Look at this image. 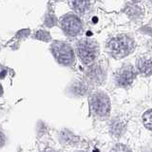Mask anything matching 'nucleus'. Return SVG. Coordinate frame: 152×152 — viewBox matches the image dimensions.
Wrapping results in <instances>:
<instances>
[{
	"mask_svg": "<svg viewBox=\"0 0 152 152\" xmlns=\"http://www.w3.org/2000/svg\"><path fill=\"white\" fill-rule=\"evenodd\" d=\"M108 51L113 57L117 59L124 58L128 55L134 49V43L129 37L126 36H118L109 41Z\"/></svg>",
	"mask_w": 152,
	"mask_h": 152,
	"instance_id": "obj_1",
	"label": "nucleus"
},
{
	"mask_svg": "<svg viewBox=\"0 0 152 152\" xmlns=\"http://www.w3.org/2000/svg\"><path fill=\"white\" fill-rule=\"evenodd\" d=\"M51 51L54 55L56 60L60 64L69 66L73 63L74 61V53L72 49L69 45L66 44L64 42H54L51 45Z\"/></svg>",
	"mask_w": 152,
	"mask_h": 152,
	"instance_id": "obj_2",
	"label": "nucleus"
},
{
	"mask_svg": "<svg viewBox=\"0 0 152 152\" xmlns=\"http://www.w3.org/2000/svg\"><path fill=\"white\" fill-rule=\"evenodd\" d=\"M89 104L92 111L99 116H106L110 109V102L107 95L102 92L94 93L89 98Z\"/></svg>",
	"mask_w": 152,
	"mask_h": 152,
	"instance_id": "obj_3",
	"label": "nucleus"
},
{
	"mask_svg": "<svg viewBox=\"0 0 152 152\" xmlns=\"http://www.w3.org/2000/svg\"><path fill=\"white\" fill-rule=\"evenodd\" d=\"M97 46L90 40H82L77 45V54L85 64L91 63L97 55Z\"/></svg>",
	"mask_w": 152,
	"mask_h": 152,
	"instance_id": "obj_4",
	"label": "nucleus"
},
{
	"mask_svg": "<svg viewBox=\"0 0 152 152\" xmlns=\"http://www.w3.org/2000/svg\"><path fill=\"white\" fill-rule=\"evenodd\" d=\"M61 27L68 35L75 36L82 30V23L76 15L66 14L61 19Z\"/></svg>",
	"mask_w": 152,
	"mask_h": 152,
	"instance_id": "obj_5",
	"label": "nucleus"
},
{
	"mask_svg": "<svg viewBox=\"0 0 152 152\" xmlns=\"http://www.w3.org/2000/svg\"><path fill=\"white\" fill-rule=\"evenodd\" d=\"M135 78V70L131 66H125L120 69L116 76L117 83L122 87L129 86Z\"/></svg>",
	"mask_w": 152,
	"mask_h": 152,
	"instance_id": "obj_6",
	"label": "nucleus"
},
{
	"mask_svg": "<svg viewBox=\"0 0 152 152\" xmlns=\"http://www.w3.org/2000/svg\"><path fill=\"white\" fill-rule=\"evenodd\" d=\"M137 68L142 75L148 76L152 74V60L145 57L140 58L137 62Z\"/></svg>",
	"mask_w": 152,
	"mask_h": 152,
	"instance_id": "obj_7",
	"label": "nucleus"
},
{
	"mask_svg": "<svg viewBox=\"0 0 152 152\" xmlns=\"http://www.w3.org/2000/svg\"><path fill=\"white\" fill-rule=\"evenodd\" d=\"M126 129V123L122 119L117 118L113 120L110 124V132L113 136L117 138L120 137Z\"/></svg>",
	"mask_w": 152,
	"mask_h": 152,
	"instance_id": "obj_8",
	"label": "nucleus"
},
{
	"mask_svg": "<svg viewBox=\"0 0 152 152\" xmlns=\"http://www.w3.org/2000/svg\"><path fill=\"white\" fill-rule=\"evenodd\" d=\"M69 5L76 12L84 13L87 10H88L90 3L88 1H70Z\"/></svg>",
	"mask_w": 152,
	"mask_h": 152,
	"instance_id": "obj_9",
	"label": "nucleus"
},
{
	"mask_svg": "<svg viewBox=\"0 0 152 152\" xmlns=\"http://www.w3.org/2000/svg\"><path fill=\"white\" fill-rule=\"evenodd\" d=\"M103 71L100 69V66L94 65L88 70V76L90 77V79H92L94 81H101V79L103 78Z\"/></svg>",
	"mask_w": 152,
	"mask_h": 152,
	"instance_id": "obj_10",
	"label": "nucleus"
},
{
	"mask_svg": "<svg viewBox=\"0 0 152 152\" xmlns=\"http://www.w3.org/2000/svg\"><path fill=\"white\" fill-rule=\"evenodd\" d=\"M142 121H144V125L146 128L152 130V109L146 111L144 116H142Z\"/></svg>",
	"mask_w": 152,
	"mask_h": 152,
	"instance_id": "obj_11",
	"label": "nucleus"
},
{
	"mask_svg": "<svg viewBox=\"0 0 152 152\" xmlns=\"http://www.w3.org/2000/svg\"><path fill=\"white\" fill-rule=\"evenodd\" d=\"M35 38L38 40H42V41H45V42H48L50 40V34L48 31H43V30H40L36 31L35 33Z\"/></svg>",
	"mask_w": 152,
	"mask_h": 152,
	"instance_id": "obj_12",
	"label": "nucleus"
},
{
	"mask_svg": "<svg viewBox=\"0 0 152 152\" xmlns=\"http://www.w3.org/2000/svg\"><path fill=\"white\" fill-rule=\"evenodd\" d=\"M55 23H56V18L54 16V14L52 13V12L48 13L47 15H46V18H45V25L47 27L50 28L52 26H54Z\"/></svg>",
	"mask_w": 152,
	"mask_h": 152,
	"instance_id": "obj_13",
	"label": "nucleus"
},
{
	"mask_svg": "<svg viewBox=\"0 0 152 152\" xmlns=\"http://www.w3.org/2000/svg\"><path fill=\"white\" fill-rule=\"evenodd\" d=\"M110 152H131V150L128 148L127 146H126L125 145L119 144V145H116L115 146H114Z\"/></svg>",
	"mask_w": 152,
	"mask_h": 152,
	"instance_id": "obj_14",
	"label": "nucleus"
},
{
	"mask_svg": "<svg viewBox=\"0 0 152 152\" xmlns=\"http://www.w3.org/2000/svg\"><path fill=\"white\" fill-rule=\"evenodd\" d=\"M30 34V30H21L17 32L16 38H25Z\"/></svg>",
	"mask_w": 152,
	"mask_h": 152,
	"instance_id": "obj_15",
	"label": "nucleus"
},
{
	"mask_svg": "<svg viewBox=\"0 0 152 152\" xmlns=\"http://www.w3.org/2000/svg\"><path fill=\"white\" fill-rule=\"evenodd\" d=\"M45 152H54L53 150H52V149H50V148H49V149H47Z\"/></svg>",
	"mask_w": 152,
	"mask_h": 152,
	"instance_id": "obj_16",
	"label": "nucleus"
},
{
	"mask_svg": "<svg viewBox=\"0 0 152 152\" xmlns=\"http://www.w3.org/2000/svg\"><path fill=\"white\" fill-rule=\"evenodd\" d=\"M94 152H98V151H97V150H95V151H94Z\"/></svg>",
	"mask_w": 152,
	"mask_h": 152,
	"instance_id": "obj_17",
	"label": "nucleus"
},
{
	"mask_svg": "<svg viewBox=\"0 0 152 152\" xmlns=\"http://www.w3.org/2000/svg\"><path fill=\"white\" fill-rule=\"evenodd\" d=\"M81 152H83V151H81Z\"/></svg>",
	"mask_w": 152,
	"mask_h": 152,
	"instance_id": "obj_18",
	"label": "nucleus"
}]
</instances>
